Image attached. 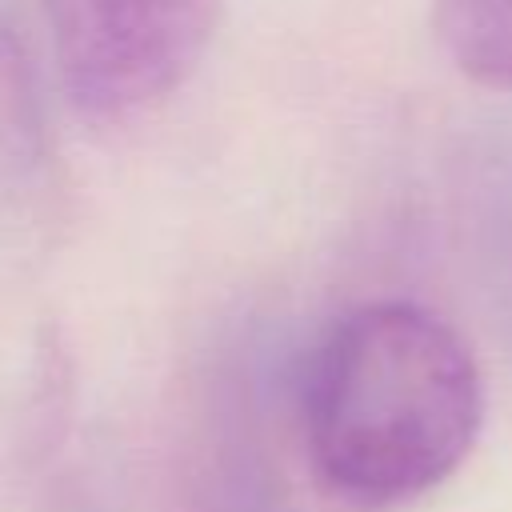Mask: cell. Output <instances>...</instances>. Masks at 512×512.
<instances>
[{"label":"cell","instance_id":"cell-1","mask_svg":"<svg viewBox=\"0 0 512 512\" xmlns=\"http://www.w3.org/2000/svg\"><path fill=\"white\" fill-rule=\"evenodd\" d=\"M304 448L328 492L392 508L444 484L484 424L468 340L432 308L372 300L316 340L300 388Z\"/></svg>","mask_w":512,"mask_h":512},{"label":"cell","instance_id":"cell-2","mask_svg":"<svg viewBox=\"0 0 512 512\" xmlns=\"http://www.w3.org/2000/svg\"><path fill=\"white\" fill-rule=\"evenodd\" d=\"M220 0H44L72 108L120 124L172 96L212 44Z\"/></svg>","mask_w":512,"mask_h":512},{"label":"cell","instance_id":"cell-3","mask_svg":"<svg viewBox=\"0 0 512 512\" xmlns=\"http://www.w3.org/2000/svg\"><path fill=\"white\" fill-rule=\"evenodd\" d=\"M432 28L464 80L512 92V0H432Z\"/></svg>","mask_w":512,"mask_h":512}]
</instances>
